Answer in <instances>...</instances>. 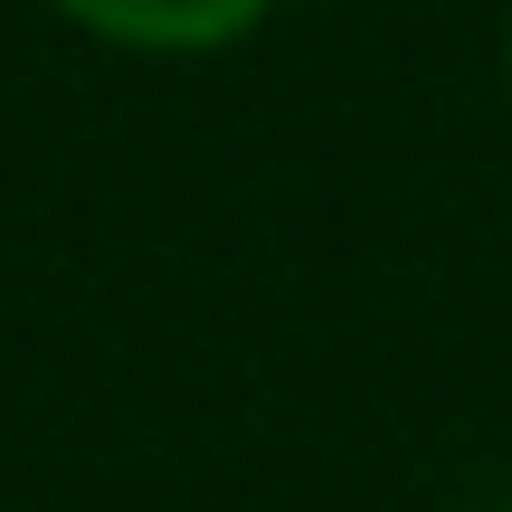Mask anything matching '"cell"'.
Wrapping results in <instances>:
<instances>
[{
	"label": "cell",
	"mask_w": 512,
	"mask_h": 512,
	"mask_svg": "<svg viewBox=\"0 0 512 512\" xmlns=\"http://www.w3.org/2000/svg\"><path fill=\"white\" fill-rule=\"evenodd\" d=\"M57 10L124 38V48H228L256 29L266 0H57Z\"/></svg>",
	"instance_id": "6da1fadb"
}]
</instances>
